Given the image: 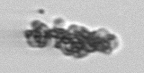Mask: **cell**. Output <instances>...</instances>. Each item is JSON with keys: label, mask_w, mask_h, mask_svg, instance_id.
I'll return each mask as SVG.
<instances>
[{"label": "cell", "mask_w": 144, "mask_h": 73, "mask_svg": "<svg viewBox=\"0 0 144 73\" xmlns=\"http://www.w3.org/2000/svg\"><path fill=\"white\" fill-rule=\"evenodd\" d=\"M61 52H62V54H65V55H68V56H73L74 53L72 51H70L69 49H68V48L64 47L61 49Z\"/></svg>", "instance_id": "obj_3"}, {"label": "cell", "mask_w": 144, "mask_h": 73, "mask_svg": "<svg viewBox=\"0 0 144 73\" xmlns=\"http://www.w3.org/2000/svg\"><path fill=\"white\" fill-rule=\"evenodd\" d=\"M88 55V53L87 52H86L85 50H80V51L77 52V53H74L73 56L75 58H77V59H79V58H84L86 57V56H87Z\"/></svg>", "instance_id": "obj_1"}, {"label": "cell", "mask_w": 144, "mask_h": 73, "mask_svg": "<svg viewBox=\"0 0 144 73\" xmlns=\"http://www.w3.org/2000/svg\"><path fill=\"white\" fill-rule=\"evenodd\" d=\"M39 13H44V11H43V10H40V11H39Z\"/></svg>", "instance_id": "obj_5"}, {"label": "cell", "mask_w": 144, "mask_h": 73, "mask_svg": "<svg viewBox=\"0 0 144 73\" xmlns=\"http://www.w3.org/2000/svg\"><path fill=\"white\" fill-rule=\"evenodd\" d=\"M64 22H65L64 20L61 19V18H59V19H56L54 21V25L58 26V28H59V26L63 25V24H64Z\"/></svg>", "instance_id": "obj_4"}, {"label": "cell", "mask_w": 144, "mask_h": 73, "mask_svg": "<svg viewBox=\"0 0 144 73\" xmlns=\"http://www.w3.org/2000/svg\"><path fill=\"white\" fill-rule=\"evenodd\" d=\"M42 23H43V22H42L41 21H33V22L31 23V26H32V28L33 29H37L42 25Z\"/></svg>", "instance_id": "obj_2"}]
</instances>
